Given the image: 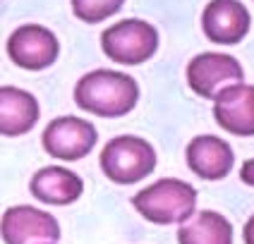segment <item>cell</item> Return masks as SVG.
Segmentation results:
<instances>
[{
  "label": "cell",
  "mask_w": 254,
  "mask_h": 244,
  "mask_svg": "<svg viewBox=\"0 0 254 244\" xmlns=\"http://www.w3.org/2000/svg\"><path fill=\"white\" fill-rule=\"evenodd\" d=\"M139 100V84L125 72L94 70L74 84V103L99 117H123Z\"/></svg>",
  "instance_id": "obj_1"
},
{
  "label": "cell",
  "mask_w": 254,
  "mask_h": 244,
  "mask_svg": "<svg viewBox=\"0 0 254 244\" xmlns=\"http://www.w3.org/2000/svg\"><path fill=\"white\" fill-rule=\"evenodd\" d=\"M132 206L154 225H183L194 215L197 189L178 177H163L139 189L132 196Z\"/></svg>",
  "instance_id": "obj_2"
},
{
  "label": "cell",
  "mask_w": 254,
  "mask_h": 244,
  "mask_svg": "<svg viewBox=\"0 0 254 244\" xmlns=\"http://www.w3.org/2000/svg\"><path fill=\"white\" fill-rule=\"evenodd\" d=\"M101 170L115 185H137L156 168L154 146L134 134H120L103 146Z\"/></svg>",
  "instance_id": "obj_3"
},
{
  "label": "cell",
  "mask_w": 254,
  "mask_h": 244,
  "mask_svg": "<svg viewBox=\"0 0 254 244\" xmlns=\"http://www.w3.org/2000/svg\"><path fill=\"white\" fill-rule=\"evenodd\" d=\"M101 48L118 65H141L158 50V31L137 17L120 19L101 34Z\"/></svg>",
  "instance_id": "obj_4"
},
{
  "label": "cell",
  "mask_w": 254,
  "mask_h": 244,
  "mask_svg": "<svg viewBox=\"0 0 254 244\" xmlns=\"http://www.w3.org/2000/svg\"><path fill=\"white\" fill-rule=\"evenodd\" d=\"M96 142H99V129L89 120L77 115H63L51 120L41 137L46 153L60 160H70V163L89 156Z\"/></svg>",
  "instance_id": "obj_5"
},
{
  "label": "cell",
  "mask_w": 254,
  "mask_h": 244,
  "mask_svg": "<svg viewBox=\"0 0 254 244\" xmlns=\"http://www.w3.org/2000/svg\"><path fill=\"white\" fill-rule=\"evenodd\" d=\"M245 82L240 60L228 53H199L187 62V84L201 98H218L230 84Z\"/></svg>",
  "instance_id": "obj_6"
},
{
  "label": "cell",
  "mask_w": 254,
  "mask_h": 244,
  "mask_svg": "<svg viewBox=\"0 0 254 244\" xmlns=\"http://www.w3.org/2000/svg\"><path fill=\"white\" fill-rule=\"evenodd\" d=\"M60 43L51 29L41 24H22L7 39V57L12 65L29 72L48 70L58 60Z\"/></svg>",
  "instance_id": "obj_7"
},
{
  "label": "cell",
  "mask_w": 254,
  "mask_h": 244,
  "mask_svg": "<svg viewBox=\"0 0 254 244\" xmlns=\"http://www.w3.org/2000/svg\"><path fill=\"white\" fill-rule=\"evenodd\" d=\"M2 242L5 244H56L60 225L48 211L36 206H12L2 213Z\"/></svg>",
  "instance_id": "obj_8"
},
{
  "label": "cell",
  "mask_w": 254,
  "mask_h": 244,
  "mask_svg": "<svg viewBox=\"0 0 254 244\" xmlns=\"http://www.w3.org/2000/svg\"><path fill=\"white\" fill-rule=\"evenodd\" d=\"M252 27L250 10L240 0H209L201 14V29L206 39L221 46L240 43Z\"/></svg>",
  "instance_id": "obj_9"
},
{
  "label": "cell",
  "mask_w": 254,
  "mask_h": 244,
  "mask_svg": "<svg viewBox=\"0 0 254 244\" xmlns=\"http://www.w3.org/2000/svg\"><path fill=\"white\" fill-rule=\"evenodd\" d=\"M213 120L235 137H254V86L230 84L213 100Z\"/></svg>",
  "instance_id": "obj_10"
},
{
  "label": "cell",
  "mask_w": 254,
  "mask_h": 244,
  "mask_svg": "<svg viewBox=\"0 0 254 244\" xmlns=\"http://www.w3.org/2000/svg\"><path fill=\"white\" fill-rule=\"evenodd\" d=\"M185 158H187V168L194 172L201 180H223L228 172L235 165V153L233 146L223 142L216 134H199L185 148Z\"/></svg>",
  "instance_id": "obj_11"
},
{
  "label": "cell",
  "mask_w": 254,
  "mask_h": 244,
  "mask_svg": "<svg viewBox=\"0 0 254 244\" xmlns=\"http://www.w3.org/2000/svg\"><path fill=\"white\" fill-rule=\"evenodd\" d=\"M31 196L41 203L48 206H70L82 196L84 192V180L77 175V172L67 170V168H41V170L34 172L31 182Z\"/></svg>",
  "instance_id": "obj_12"
},
{
  "label": "cell",
  "mask_w": 254,
  "mask_h": 244,
  "mask_svg": "<svg viewBox=\"0 0 254 244\" xmlns=\"http://www.w3.org/2000/svg\"><path fill=\"white\" fill-rule=\"evenodd\" d=\"M39 100L17 86L0 89V132L5 137H22L39 122Z\"/></svg>",
  "instance_id": "obj_13"
},
{
  "label": "cell",
  "mask_w": 254,
  "mask_h": 244,
  "mask_svg": "<svg viewBox=\"0 0 254 244\" xmlns=\"http://www.w3.org/2000/svg\"><path fill=\"white\" fill-rule=\"evenodd\" d=\"M178 244H233V225L218 211H199L178 228Z\"/></svg>",
  "instance_id": "obj_14"
},
{
  "label": "cell",
  "mask_w": 254,
  "mask_h": 244,
  "mask_svg": "<svg viewBox=\"0 0 254 244\" xmlns=\"http://www.w3.org/2000/svg\"><path fill=\"white\" fill-rule=\"evenodd\" d=\"M125 0H72V12L86 24H99L123 10Z\"/></svg>",
  "instance_id": "obj_15"
},
{
  "label": "cell",
  "mask_w": 254,
  "mask_h": 244,
  "mask_svg": "<svg viewBox=\"0 0 254 244\" xmlns=\"http://www.w3.org/2000/svg\"><path fill=\"white\" fill-rule=\"evenodd\" d=\"M240 180L245 182L247 187H254V158L245 160L240 168Z\"/></svg>",
  "instance_id": "obj_16"
},
{
  "label": "cell",
  "mask_w": 254,
  "mask_h": 244,
  "mask_svg": "<svg viewBox=\"0 0 254 244\" xmlns=\"http://www.w3.org/2000/svg\"><path fill=\"white\" fill-rule=\"evenodd\" d=\"M242 240H245V244H254V213L250 215V220L245 223V230H242Z\"/></svg>",
  "instance_id": "obj_17"
}]
</instances>
